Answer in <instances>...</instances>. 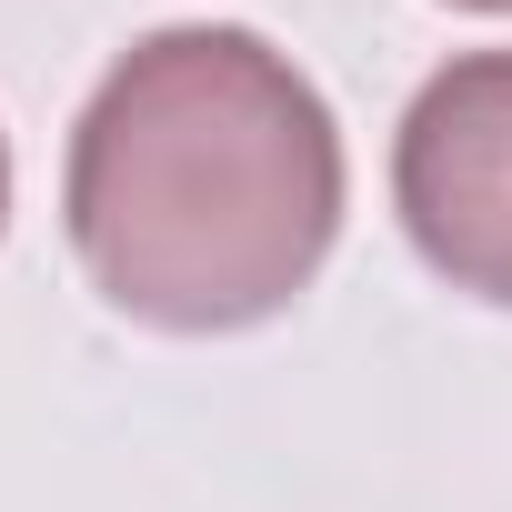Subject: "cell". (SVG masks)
Here are the masks:
<instances>
[{
  "label": "cell",
  "mask_w": 512,
  "mask_h": 512,
  "mask_svg": "<svg viewBox=\"0 0 512 512\" xmlns=\"http://www.w3.org/2000/svg\"><path fill=\"white\" fill-rule=\"evenodd\" d=\"M352 161L322 81L241 21L131 41L71 121L61 221L111 312L151 332H251L312 292Z\"/></svg>",
  "instance_id": "1"
},
{
  "label": "cell",
  "mask_w": 512,
  "mask_h": 512,
  "mask_svg": "<svg viewBox=\"0 0 512 512\" xmlns=\"http://www.w3.org/2000/svg\"><path fill=\"white\" fill-rule=\"evenodd\" d=\"M392 211L472 302L512 312V51H452L392 131Z\"/></svg>",
  "instance_id": "2"
},
{
  "label": "cell",
  "mask_w": 512,
  "mask_h": 512,
  "mask_svg": "<svg viewBox=\"0 0 512 512\" xmlns=\"http://www.w3.org/2000/svg\"><path fill=\"white\" fill-rule=\"evenodd\" d=\"M0 231H11V131H0Z\"/></svg>",
  "instance_id": "3"
},
{
  "label": "cell",
  "mask_w": 512,
  "mask_h": 512,
  "mask_svg": "<svg viewBox=\"0 0 512 512\" xmlns=\"http://www.w3.org/2000/svg\"><path fill=\"white\" fill-rule=\"evenodd\" d=\"M462 11H512V0H462Z\"/></svg>",
  "instance_id": "4"
}]
</instances>
